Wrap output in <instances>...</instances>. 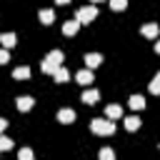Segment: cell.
<instances>
[{
  "label": "cell",
  "instance_id": "17",
  "mask_svg": "<svg viewBox=\"0 0 160 160\" xmlns=\"http://www.w3.org/2000/svg\"><path fill=\"white\" fill-rule=\"evenodd\" d=\"M125 128H128V130L132 132V130H138V128H140V120H138V118L132 115V118H128V120H125Z\"/></svg>",
  "mask_w": 160,
  "mask_h": 160
},
{
  "label": "cell",
  "instance_id": "19",
  "mask_svg": "<svg viewBox=\"0 0 160 160\" xmlns=\"http://www.w3.org/2000/svg\"><path fill=\"white\" fill-rule=\"evenodd\" d=\"M110 8L112 10H125L128 8V0H110Z\"/></svg>",
  "mask_w": 160,
  "mask_h": 160
},
{
  "label": "cell",
  "instance_id": "22",
  "mask_svg": "<svg viewBox=\"0 0 160 160\" xmlns=\"http://www.w3.org/2000/svg\"><path fill=\"white\" fill-rule=\"evenodd\" d=\"M100 158H102V160H112V150L102 148V150H100Z\"/></svg>",
  "mask_w": 160,
  "mask_h": 160
},
{
  "label": "cell",
  "instance_id": "2",
  "mask_svg": "<svg viewBox=\"0 0 160 160\" xmlns=\"http://www.w3.org/2000/svg\"><path fill=\"white\" fill-rule=\"evenodd\" d=\"M90 130L98 132V135H112V132H115V122H112V120H100V118H98V120L90 122Z\"/></svg>",
  "mask_w": 160,
  "mask_h": 160
},
{
  "label": "cell",
  "instance_id": "8",
  "mask_svg": "<svg viewBox=\"0 0 160 160\" xmlns=\"http://www.w3.org/2000/svg\"><path fill=\"white\" fill-rule=\"evenodd\" d=\"M52 75H55V80H58V82H65V80L70 78V72H68V70H65L62 65H58V68L52 70Z\"/></svg>",
  "mask_w": 160,
  "mask_h": 160
},
{
  "label": "cell",
  "instance_id": "9",
  "mask_svg": "<svg viewBox=\"0 0 160 160\" xmlns=\"http://www.w3.org/2000/svg\"><path fill=\"white\" fill-rule=\"evenodd\" d=\"M75 80H78L80 85H90V82H92V72H90V70H80Z\"/></svg>",
  "mask_w": 160,
  "mask_h": 160
},
{
  "label": "cell",
  "instance_id": "6",
  "mask_svg": "<svg viewBox=\"0 0 160 160\" xmlns=\"http://www.w3.org/2000/svg\"><path fill=\"white\" fill-rule=\"evenodd\" d=\"M15 42H18V40H15L12 32H2V35H0V45H2V48H12Z\"/></svg>",
  "mask_w": 160,
  "mask_h": 160
},
{
  "label": "cell",
  "instance_id": "5",
  "mask_svg": "<svg viewBox=\"0 0 160 160\" xmlns=\"http://www.w3.org/2000/svg\"><path fill=\"white\" fill-rule=\"evenodd\" d=\"M58 120L68 125V122H72V120H75V112H72L70 108H62V110H58Z\"/></svg>",
  "mask_w": 160,
  "mask_h": 160
},
{
  "label": "cell",
  "instance_id": "25",
  "mask_svg": "<svg viewBox=\"0 0 160 160\" xmlns=\"http://www.w3.org/2000/svg\"><path fill=\"white\" fill-rule=\"evenodd\" d=\"M55 2H58V5H68L70 0H55Z\"/></svg>",
  "mask_w": 160,
  "mask_h": 160
},
{
  "label": "cell",
  "instance_id": "18",
  "mask_svg": "<svg viewBox=\"0 0 160 160\" xmlns=\"http://www.w3.org/2000/svg\"><path fill=\"white\" fill-rule=\"evenodd\" d=\"M10 148H12V140L5 138V135L0 132V152H2V150H10Z\"/></svg>",
  "mask_w": 160,
  "mask_h": 160
},
{
  "label": "cell",
  "instance_id": "7",
  "mask_svg": "<svg viewBox=\"0 0 160 160\" xmlns=\"http://www.w3.org/2000/svg\"><path fill=\"white\" fill-rule=\"evenodd\" d=\"M12 78H15V80H28V78H30V68H25V65H22V68H15V70H12Z\"/></svg>",
  "mask_w": 160,
  "mask_h": 160
},
{
  "label": "cell",
  "instance_id": "16",
  "mask_svg": "<svg viewBox=\"0 0 160 160\" xmlns=\"http://www.w3.org/2000/svg\"><path fill=\"white\" fill-rule=\"evenodd\" d=\"M142 35L145 38H158V25H145L142 28Z\"/></svg>",
  "mask_w": 160,
  "mask_h": 160
},
{
  "label": "cell",
  "instance_id": "23",
  "mask_svg": "<svg viewBox=\"0 0 160 160\" xmlns=\"http://www.w3.org/2000/svg\"><path fill=\"white\" fill-rule=\"evenodd\" d=\"M8 58H10V55H8V48H0V65H5Z\"/></svg>",
  "mask_w": 160,
  "mask_h": 160
},
{
  "label": "cell",
  "instance_id": "13",
  "mask_svg": "<svg viewBox=\"0 0 160 160\" xmlns=\"http://www.w3.org/2000/svg\"><path fill=\"white\" fill-rule=\"evenodd\" d=\"M52 20H55V12L52 10H40V22L42 25H50Z\"/></svg>",
  "mask_w": 160,
  "mask_h": 160
},
{
  "label": "cell",
  "instance_id": "24",
  "mask_svg": "<svg viewBox=\"0 0 160 160\" xmlns=\"http://www.w3.org/2000/svg\"><path fill=\"white\" fill-rule=\"evenodd\" d=\"M5 128H8V120H2V118H0V132H2Z\"/></svg>",
  "mask_w": 160,
  "mask_h": 160
},
{
  "label": "cell",
  "instance_id": "3",
  "mask_svg": "<svg viewBox=\"0 0 160 160\" xmlns=\"http://www.w3.org/2000/svg\"><path fill=\"white\" fill-rule=\"evenodd\" d=\"M60 62H62V52H60V50H52V52H48V58H45V62H42V72L52 75V70H55Z\"/></svg>",
  "mask_w": 160,
  "mask_h": 160
},
{
  "label": "cell",
  "instance_id": "20",
  "mask_svg": "<svg viewBox=\"0 0 160 160\" xmlns=\"http://www.w3.org/2000/svg\"><path fill=\"white\" fill-rule=\"evenodd\" d=\"M150 92H160V78H152V82H150Z\"/></svg>",
  "mask_w": 160,
  "mask_h": 160
},
{
  "label": "cell",
  "instance_id": "14",
  "mask_svg": "<svg viewBox=\"0 0 160 160\" xmlns=\"http://www.w3.org/2000/svg\"><path fill=\"white\" fill-rule=\"evenodd\" d=\"M130 108H132V110H142V108H145L142 95H132V98H130Z\"/></svg>",
  "mask_w": 160,
  "mask_h": 160
},
{
  "label": "cell",
  "instance_id": "4",
  "mask_svg": "<svg viewBox=\"0 0 160 160\" xmlns=\"http://www.w3.org/2000/svg\"><path fill=\"white\" fill-rule=\"evenodd\" d=\"M100 62H102V55H100V52H88V55H85V65H88V68H98Z\"/></svg>",
  "mask_w": 160,
  "mask_h": 160
},
{
  "label": "cell",
  "instance_id": "1",
  "mask_svg": "<svg viewBox=\"0 0 160 160\" xmlns=\"http://www.w3.org/2000/svg\"><path fill=\"white\" fill-rule=\"evenodd\" d=\"M95 18H98V8H95V5H85V8H78V12H75V20H78V22H82V25L92 22Z\"/></svg>",
  "mask_w": 160,
  "mask_h": 160
},
{
  "label": "cell",
  "instance_id": "11",
  "mask_svg": "<svg viewBox=\"0 0 160 160\" xmlns=\"http://www.w3.org/2000/svg\"><path fill=\"white\" fill-rule=\"evenodd\" d=\"M78 28H80V22H78V20H70V22H65V25H62V32H65V35H75V32H78Z\"/></svg>",
  "mask_w": 160,
  "mask_h": 160
},
{
  "label": "cell",
  "instance_id": "21",
  "mask_svg": "<svg viewBox=\"0 0 160 160\" xmlns=\"http://www.w3.org/2000/svg\"><path fill=\"white\" fill-rule=\"evenodd\" d=\"M18 155H20L22 160H30V158H32V150H28V148H22V150H20Z\"/></svg>",
  "mask_w": 160,
  "mask_h": 160
},
{
  "label": "cell",
  "instance_id": "15",
  "mask_svg": "<svg viewBox=\"0 0 160 160\" xmlns=\"http://www.w3.org/2000/svg\"><path fill=\"white\" fill-rule=\"evenodd\" d=\"M98 98H100V92H98V90H88V92L82 95V100H85L88 105H92V102H98Z\"/></svg>",
  "mask_w": 160,
  "mask_h": 160
},
{
  "label": "cell",
  "instance_id": "10",
  "mask_svg": "<svg viewBox=\"0 0 160 160\" xmlns=\"http://www.w3.org/2000/svg\"><path fill=\"white\" fill-rule=\"evenodd\" d=\"M105 115H108L110 120H118V118L122 115V108H120V105H108V110H105Z\"/></svg>",
  "mask_w": 160,
  "mask_h": 160
},
{
  "label": "cell",
  "instance_id": "12",
  "mask_svg": "<svg viewBox=\"0 0 160 160\" xmlns=\"http://www.w3.org/2000/svg\"><path fill=\"white\" fill-rule=\"evenodd\" d=\"M32 102H35V100H32V98H28V95H25V98H18V110H22V112H25V110H30V108H32Z\"/></svg>",
  "mask_w": 160,
  "mask_h": 160
},
{
  "label": "cell",
  "instance_id": "26",
  "mask_svg": "<svg viewBox=\"0 0 160 160\" xmlns=\"http://www.w3.org/2000/svg\"><path fill=\"white\" fill-rule=\"evenodd\" d=\"M90 2H92V5H95V2H100V0H90Z\"/></svg>",
  "mask_w": 160,
  "mask_h": 160
}]
</instances>
